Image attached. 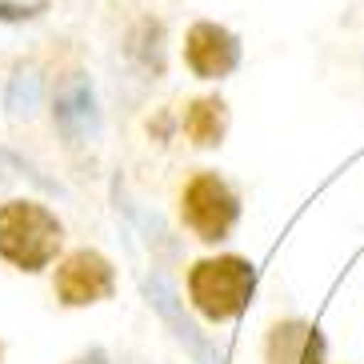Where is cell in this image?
Segmentation results:
<instances>
[{
    "label": "cell",
    "mask_w": 364,
    "mask_h": 364,
    "mask_svg": "<svg viewBox=\"0 0 364 364\" xmlns=\"http://www.w3.org/2000/svg\"><path fill=\"white\" fill-rule=\"evenodd\" d=\"M65 228L44 204L36 200H9L0 204V257L9 264L36 272L60 252Z\"/></svg>",
    "instance_id": "cell-2"
},
{
    "label": "cell",
    "mask_w": 364,
    "mask_h": 364,
    "mask_svg": "<svg viewBox=\"0 0 364 364\" xmlns=\"http://www.w3.org/2000/svg\"><path fill=\"white\" fill-rule=\"evenodd\" d=\"M184 60L200 80H220L240 65V41H236L228 28L213 21H200L188 28V41H184Z\"/></svg>",
    "instance_id": "cell-5"
},
{
    "label": "cell",
    "mask_w": 364,
    "mask_h": 364,
    "mask_svg": "<svg viewBox=\"0 0 364 364\" xmlns=\"http://www.w3.org/2000/svg\"><path fill=\"white\" fill-rule=\"evenodd\" d=\"M257 292V268L245 257H208L196 260L188 272V300L204 321H236L240 312L252 304Z\"/></svg>",
    "instance_id": "cell-1"
},
{
    "label": "cell",
    "mask_w": 364,
    "mask_h": 364,
    "mask_svg": "<svg viewBox=\"0 0 364 364\" xmlns=\"http://www.w3.org/2000/svg\"><path fill=\"white\" fill-rule=\"evenodd\" d=\"M56 129L65 132L73 144H85L88 136H97V97H92V85L88 76H68L60 92H56Z\"/></svg>",
    "instance_id": "cell-8"
},
{
    "label": "cell",
    "mask_w": 364,
    "mask_h": 364,
    "mask_svg": "<svg viewBox=\"0 0 364 364\" xmlns=\"http://www.w3.org/2000/svg\"><path fill=\"white\" fill-rule=\"evenodd\" d=\"M184 132H188V140H193L196 149H216V144L225 140V132H228L225 100H216V97L193 100L188 112H184Z\"/></svg>",
    "instance_id": "cell-9"
},
{
    "label": "cell",
    "mask_w": 364,
    "mask_h": 364,
    "mask_svg": "<svg viewBox=\"0 0 364 364\" xmlns=\"http://www.w3.org/2000/svg\"><path fill=\"white\" fill-rule=\"evenodd\" d=\"M144 292H149V304L161 312V321L172 328V336H176L188 353H193L196 364H225V353H220V348H216V344L208 341L200 328H196L193 316L181 309V300H176V292L168 289V280H164V277L144 280Z\"/></svg>",
    "instance_id": "cell-6"
},
{
    "label": "cell",
    "mask_w": 364,
    "mask_h": 364,
    "mask_svg": "<svg viewBox=\"0 0 364 364\" xmlns=\"http://www.w3.org/2000/svg\"><path fill=\"white\" fill-rule=\"evenodd\" d=\"M117 292V272L100 252L80 248L73 257H65V264L56 268V296L68 309H85V304H100Z\"/></svg>",
    "instance_id": "cell-4"
},
{
    "label": "cell",
    "mask_w": 364,
    "mask_h": 364,
    "mask_svg": "<svg viewBox=\"0 0 364 364\" xmlns=\"http://www.w3.org/2000/svg\"><path fill=\"white\" fill-rule=\"evenodd\" d=\"M181 216H184V225L196 232V240L220 245V240H228V232L240 220V196L216 172H196L193 181L184 184Z\"/></svg>",
    "instance_id": "cell-3"
},
{
    "label": "cell",
    "mask_w": 364,
    "mask_h": 364,
    "mask_svg": "<svg viewBox=\"0 0 364 364\" xmlns=\"http://www.w3.org/2000/svg\"><path fill=\"white\" fill-rule=\"evenodd\" d=\"M268 364H328V341L309 321H277L264 341Z\"/></svg>",
    "instance_id": "cell-7"
},
{
    "label": "cell",
    "mask_w": 364,
    "mask_h": 364,
    "mask_svg": "<svg viewBox=\"0 0 364 364\" xmlns=\"http://www.w3.org/2000/svg\"><path fill=\"white\" fill-rule=\"evenodd\" d=\"M73 364H108V353H105V348H88V353L76 356Z\"/></svg>",
    "instance_id": "cell-11"
},
{
    "label": "cell",
    "mask_w": 364,
    "mask_h": 364,
    "mask_svg": "<svg viewBox=\"0 0 364 364\" xmlns=\"http://www.w3.org/2000/svg\"><path fill=\"white\" fill-rule=\"evenodd\" d=\"M36 100H41V76H36V68H21L9 85V112H16V117L33 112Z\"/></svg>",
    "instance_id": "cell-10"
}]
</instances>
